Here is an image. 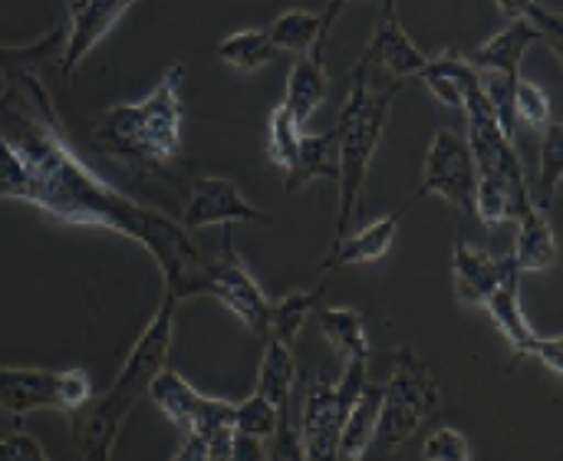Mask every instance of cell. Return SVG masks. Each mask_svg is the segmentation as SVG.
Returning <instances> with one entry per match:
<instances>
[{
    "mask_svg": "<svg viewBox=\"0 0 563 461\" xmlns=\"http://www.w3.org/2000/svg\"><path fill=\"white\" fill-rule=\"evenodd\" d=\"M0 142L23 172L26 198L53 221L115 231L139 241L165 277V294L178 304L195 297L208 257L168 215L139 205L99 178L69 145L53 109L46 79L33 73L0 76Z\"/></svg>",
    "mask_w": 563,
    "mask_h": 461,
    "instance_id": "1",
    "label": "cell"
},
{
    "mask_svg": "<svg viewBox=\"0 0 563 461\" xmlns=\"http://www.w3.org/2000/svg\"><path fill=\"white\" fill-rule=\"evenodd\" d=\"M175 314H178V300L162 290V304H158L155 317L148 320V327L135 340V347L125 356L109 393L92 399L82 413L69 416L82 461H112L115 436L122 432L129 413L139 406V399L148 396L152 380L168 363L172 340H175Z\"/></svg>",
    "mask_w": 563,
    "mask_h": 461,
    "instance_id": "2",
    "label": "cell"
},
{
    "mask_svg": "<svg viewBox=\"0 0 563 461\" xmlns=\"http://www.w3.org/2000/svg\"><path fill=\"white\" fill-rule=\"evenodd\" d=\"M181 83L185 66L172 63L148 99L112 106L92 122V145L129 168L162 175L181 152Z\"/></svg>",
    "mask_w": 563,
    "mask_h": 461,
    "instance_id": "3",
    "label": "cell"
},
{
    "mask_svg": "<svg viewBox=\"0 0 563 461\" xmlns=\"http://www.w3.org/2000/svg\"><path fill=\"white\" fill-rule=\"evenodd\" d=\"M399 92V83H389L383 89H373L366 83V73L353 69L350 73V92L340 112L336 129V149H340V208H336V234L333 244H340L346 234H353L356 215H360V198L366 188L369 162L379 149V139L389 122L393 99Z\"/></svg>",
    "mask_w": 563,
    "mask_h": 461,
    "instance_id": "4",
    "label": "cell"
},
{
    "mask_svg": "<svg viewBox=\"0 0 563 461\" xmlns=\"http://www.w3.org/2000/svg\"><path fill=\"white\" fill-rule=\"evenodd\" d=\"M439 413V386L422 360L406 347L396 353L393 380L383 393V413L373 446L363 461H396V455L419 436V429Z\"/></svg>",
    "mask_w": 563,
    "mask_h": 461,
    "instance_id": "5",
    "label": "cell"
},
{
    "mask_svg": "<svg viewBox=\"0 0 563 461\" xmlns=\"http://www.w3.org/2000/svg\"><path fill=\"white\" fill-rule=\"evenodd\" d=\"M366 370H369V363H343V376L336 383H330L323 376H310L307 403H303L300 419H297L303 459L336 461L346 416L353 413L363 386L369 383Z\"/></svg>",
    "mask_w": 563,
    "mask_h": 461,
    "instance_id": "6",
    "label": "cell"
},
{
    "mask_svg": "<svg viewBox=\"0 0 563 461\" xmlns=\"http://www.w3.org/2000/svg\"><path fill=\"white\" fill-rule=\"evenodd\" d=\"M92 403V383L82 370H0V409H7L13 419L36 413V409H56L66 416L82 413Z\"/></svg>",
    "mask_w": 563,
    "mask_h": 461,
    "instance_id": "7",
    "label": "cell"
},
{
    "mask_svg": "<svg viewBox=\"0 0 563 461\" xmlns=\"http://www.w3.org/2000/svg\"><path fill=\"white\" fill-rule=\"evenodd\" d=\"M195 297H214L221 307H228L251 333L267 340L271 330V300L264 297V290L257 287L254 274L247 271V264L241 261V254L234 251L231 231H224V244L218 257H208Z\"/></svg>",
    "mask_w": 563,
    "mask_h": 461,
    "instance_id": "8",
    "label": "cell"
},
{
    "mask_svg": "<svg viewBox=\"0 0 563 461\" xmlns=\"http://www.w3.org/2000/svg\"><path fill=\"white\" fill-rule=\"evenodd\" d=\"M148 399L162 409V416L185 432V439H214L224 432H234V403L201 396L191 389L175 370H162L152 386Z\"/></svg>",
    "mask_w": 563,
    "mask_h": 461,
    "instance_id": "9",
    "label": "cell"
},
{
    "mask_svg": "<svg viewBox=\"0 0 563 461\" xmlns=\"http://www.w3.org/2000/svg\"><path fill=\"white\" fill-rule=\"evenodd\" d=\"M422 195H442L452 208L475 215V162L465 135L452 125H442L432 135L422 165V185L412 195V201H419Z\"/></svg>",
    "mask_w": 563,
    "mask_h": 461,
    "instance_id": "10",
    "label": "cell"
},
{
    "mask_svg": "<svg viewBox=\"0 0 563 461\" xmlns=\"http://www.w3.org/2000/svg\"><path fill=\"white\" fill-rule=\"evenodd\" d=\"M485 310L495 320V327L501 330V337L511 343L515 356H538L554 376H563V340L561 337H538L531 330V323L525 320V307H521V274H518L515 261L508 264V274L498 284V290L488 297Z\"/></svg>",
    "mask_w": 563,
    "mask_h": 461,
    "instance_id": "11",
    "label": "cell"
},
{
    "mask_svg": "<svg viewBox=\"0 0 563 461\" xmlns=\"http://www.w3.org/2000/svg\"><path fill=\"white\" fill-rule=\"evenodd\" d=\"M178 224L185 231H198L208 224H271V215L254 208L231 178L201 175L191 182Z\"/></svg>",
    "mask_w": 563,
    "mask_h": 461,
    "instance_id": "12",
    "label": "cell"
},
{
    "mask_svg": "<svg viewBox=\"0 0 563 461\" xmlns=\"http://www.w3.org/2000/svg\"><path fill=\"white\" fill-rule=\"evenodd\" d=\"M129 0H69L66 3V46H63V66L59 79L69 83L76 66L109 36V30L129 13Z\"/></svg>",
    "mask_w": 563,
    "mask_h": 461,
    "instance_id": "13",
    "label": "cell"
},
{
    "mask_svg": "<svg viewBox=\"0 0 563 461\" xmlns=\"http://www.w3.org/2000/svg\"><path fill=\"white\" fill-rule=\"evenodd\" d=\"M429 56L409 40L402 20H399V7L393 0H386L379 7V20H376V30H373V40L366 46V53L360 56L356 69L366 73L373 66L386 69L393 76V83H402L409 76H419L426 69Z\"/></svg>",
    "mask_w": 563,
    "mask_h": 461,
    "instance_id": "14",
    "label": "cell"
},
{
    "mask_svg": "<svg viewBox=\"0 0 563 461\" xmlns=\"http://www.w3.org/2000/svg\"><path fill=\"white\" fill-rule=\"evenodd\" d=\"M511 264V254H492L485 248H475L459 238L452 251V287L462 304L485 307L488 297L498 290Z\"/></svg>",
    "mask_w": 563,
    "mask_h": 461,
    "instance_id": "15",
    "label": "cell"
},
{
    "mask_svg": "<svg viewBox=\"0 0 563 461\" xmlns=\"http://www.w3.org/2000/svg\"><path fill=\"white\" fill-rule=\"evenodd\" d=\"M416 201L409 198L402 208L389 211L386 218L373 221V224H363L360 231L346 234L340 244L330 248L327 261L320 264V271H333V267H356V264H376L383 261L389 251H393V241H396V231L406 218V211L412 208Z\"/></svg>",
    "mask_w": 563,
    "mask_h": 461,
    "instance_id": "16",
    "label": "cell"
},
{
    "mask_svg": "<svg viewBox=\"0 0 563 461\" xmlns=\"http://www.w3.org/2000/svg\"><path fill=\"white\" fill-rule=\"evenodd\" d=\"M343 10H350L346 0L327 3L320 13H313V10H284V13L271 23L267 36H271V43H274L277 50L307 56L310 50H317L320 43L330 40V30H333V23L340 20Z\"/></svg>",
    "mask_w": 563,
    "mask_h": 461,
    "instance_id": "17",
    "label": "cell"
},
{
    "mask_svg": "<svg viewBox=\"0 0 563 461\" xmlns=\"http://www.w3.org/2000/svg\"><path fill=\"white\" fill-rule=\"evenodd\" d=\"M330 92V76H327V43H320L317 50H310L307 56H297V63L287 73V92H284V106L290 112V119L303 129L313 112L323 106Z\"/></svg>",
    "mask_w": 563,
    "mask_h": 461,
    "instance_id": "18",
    "label": "cell"
},
{
    "mask_svg": "<svg viewBox=\"0 0 563 461\" xmlns=\"http://www.w3.org/2000/svg\"><path fill=\"white\" fill-rule=\"evenodd\" d=\"M518 241L511 251V261L518 267V274H534V271H551L558 264V238H554V224L548 218V211L541 208H528L518 221Z\"/></svg>",
    "mask_w": 563,
    "mask_h": 461,
    "instance_id": "19",
    "label": "cell"
},
{
    "mask_svg": "<svg viewBox=\"0 0 563 461\" xmlns=\"http://www.w3.org/2000/svg\"><path fill=\"white\" fill-rule=\"evenodd\" d=\"M534 30L521 20H508V26L501 33H495L485 46L472 50L465 59L475 73H498V76H521V59L528 53V46L534 43Z\"/></svg>",
    "mask_w": 563,
    "mask_h": 461,
    "instance_id": "20",
    "label": "cell"
},
{
    "mask_svg": "<svg viewBox=\"0 0 563 461\" xmlns=\"http://www.w3.org/2000/svg\"><path fill=\"white\" fill-rule=\"evenodd\" d=\"M317 178H340V149H336V129L323 132V135H300V149H297V162L290 168V175H284V191L294 195L303 185L317 182Z\"/></svg>",
    "mask_w": 563,
    "mask_h": 461,
    "instance_id": "21",
    "label": "cell"
},
{
    "mask_svg": "<svg viewBox=\"0 0 563 461\" xmlns=\"http://www.w3.org/2000/svg\"><path fill=\"white\" fill-rule=\"evenodd\" d=\"M383 393L386 386L379 383H366L353 413L346 416V426H343V436H340V449H336V461H363L369 446H373V436H376V426H379V413H383Z\"/></svg>",
    "mask_w": 563,
    "mask_h": 461,
    "instance_id": "22",
    "label": "cell"
},
{
    "mask_svg": "<svg viewBox=\"0 0 563 461\" xmlns=\"http://www.w3.org/2000/svg\"><path fill=\"white\" fill-rule=\"evenodd\" d=\"M416 79H422L442 106H452L462 112V96L478 79V73L468 66V59L459 50H442L439 56H429L426 69Z\"/></svg>",
    "mask_w": 563,
    "mask_h": 461,
    "instance_id": "23",
    "label": "cell"
},
{
    "mask_svg": "<svg viewBox=\"0 0 563 461\" xmlns=\"http://www.w3.org/2000/svg\"><path fill=\"white\" fill-rule=\"evenodd\" d=\"M317 320H320L323 337L343 356V363H369L373 347H369V337H366V323H363V317L356 310L330 307V310H320Z\"/></svg>",
    "mask_w": 563,
    "mask_h": 461,
    "instance_id": "24",
    "label": "cell"
},
{
    "mask_svg": "<svg viewBox=\"0 0 563 461\" xmlns=\"http://www.w3.org/2000/svg\"><path fill=\"white\" fill-rule=\"evenodd\" d=\"M294 380H297V363H294V350L267 340L264 360H261V373H257V396H264L277 413L290 409L294 399Z\"/></svg>",
    "mask_w": 563,
    "mask_h": 461,
    "instance_id": "25",
    "label": "cell"
},
{
    "mask_svg": "<svg viewBox=\"0 0 563 461\" xmlns=\"http://www.w3.org/2000/svg\"><path fill=\"white\" fill-rule=\"evenodd\" d=\"M327 294V284L313 287V290H294L287 297H280L277 304H271V330H267V340H277L284 347L294 350V340L300 337L307 317L317 310V304L323 300Z\"/></svg>",
    "mask_w": 563,
    "mask_h": 461,
    "instance_id": "26",
    "label": "cell"
},
{
    "mask_svg": "<svg viewBox=\"0 0 563 461\" xmlns=\"http://www.w3.org/2000/svg\"><path fill=\"white\" fill-rule=\"evenodd\" d=\"M277 53L280 50L271 43L267 30H254V26L238 30V33H231V36H224L218 43V56L238 73H257V69L271 66L277 59Z\"/></svg>",
    "mask_w": 563,
    "mask_h": 461,
    "instance_id": "27",
    "label": "cell"
},
{
    "mask_svg": "<svg viewBox=\"0 0 563 461\" xmlns=\"http://www.w3.org/2000/svg\"><path fill=\"white\" fill-rule=\"evenodd\" d=\"M495 7H498L508 20L528 23V26L534 30V36H538V40H548V46L561 56V7H554V3H538V0H498Z\"/></svg>",
    "mask_w": 563,
    "mask_h": 461,
    "instance_id": "28",
    "label": "cell"
},
{
    "mask_svg": "<svg viewBox=\"0 0 563 461\" xmlns=\"http://www.w3.org/2000/svg\"><path fill=\"white\" fill-rule=\"evenodd\" d=\"M563 175V125L561 119H554L544 132H541V172H538V185H534V198L531 205L548 211L551 201L558 198Z\"/></svg>",
    "mask_w": 563,
    "mask_h": 461,
    "instance_id": "29",
    "label": "cell"
},
{
    "mask_svg": "<svg viewBox=\"0 0 563 461\" xmlns=\"http://www.w3.org/2000/svg\"><path fill=\"white\" fill-rule=\"evenodd\" d=\"M300 125L290 119L287 106L277 102L274 112H271V122H267V158L284 172L290 175L294 162H297V149H300Z\"/></svg>",
    "mask_w": 563,
    "mask_h": 461,
    "instance_id": "30",
    "label": "cell"
},
{
    "mask_svg": "<svg viewBox=\"0 0 563 461\" xmlns=\"http://www.w3.org/2000/svg\"><path fill=\"white\" fill-rule=\"evenodd\" d=\"M277 422H280V413L257 393H251L244 403H234V432L238 436L271 442V436L277 432Z\"/></svg>",
    "mask_w": 563,
    "mask_h": 461,
    "instance_id": "31",
    "label": "cell"
},
{
    "mask_svg": "<svg viewBox=\"0 0 563 461\" xmlns=\"http://www.w3.org/2000/svg\"><path fill=\"white\" fill-rule=\"evenodd\" d=\"M515 119L525 122V125H531L534 132H544V129L554 122L548 92H544L538 83L525 79V76H521L518 86H515Z\"/></svg>",
    "mask_w": 563,
    "mask_h": 461,
    "instance_id": "32",
    "label": "cell"
},
{
    "mask_svg": "<svg viewBox=\"0 0 563 461\" xmlns=\"http://www.w3.org/2000/svg\"><path fill=\"white\" fill-rule=\"evenodd\" d=\"M267 461H307L303 459V442H300V429H297L294 409L280 413L277 432L267 442Z\"/></svg>",
    "mask_w": 563,
    "mask_h": 461,
    "instance_id": "33",
    "label": "cell"
},
{
    "mask_svg": "<svg viewBox=\"0 0 563 461\" xmlns=\"http://www.w3.org/2000/svg\"><path fill=\"white\" fill-rule=\"evenodd\" d=\"M422 459L426 461H472V449H468V439L459 432V429H439L426 439V449H422Z\"/></svg>",
    "mask_w": 563,
    "mask_h": 461,
    "instance_id": "34",
    "label": "cell"
},
{
    "mask_svg": "<svg viewBox=\"0 0 563 461\" xmlns=\"http://www.w3.org/2000/svg\"><path fill=\"white\" fill-rule=\"evenodd\" d=\"M0 461H49L46 449L40 446L36 436L13 429L0 436Z\"/></svg>",
    "mask_w": 563,
    "mask_h": 461,
    "instance_id": "35",
    "label": "cell"
},
{
    "mask_svg": "<svg viewBox=\"0 0 563 461\" xmlns=\"http://www.w3.org/2000/svg\"><path fill=\"white\" fill-rule=\"evenodd\" d=\"M0 198H26V185H23V172L16 165V158L10 155V149L0 142Z\"/></svg>",
    "mask_w": 563,
    "mask_h": 461,
    "instance_id": "36",
    "label": "cell"
},
{
    "mask_svg": "<svg viewBox=\"0 0 563 461\" xmlns=\"http://www.w3.org/2000/svg\"><path fill=\"white\" fill-rule=\"evenodd\" d=\"M228 461H267V442L251 436H231V455Z\"/></svg>",
    "mask_w": 563,
    "mask_h": 461,
    "instance_id": "37",
    "label": "cell"
}]
</instances>
